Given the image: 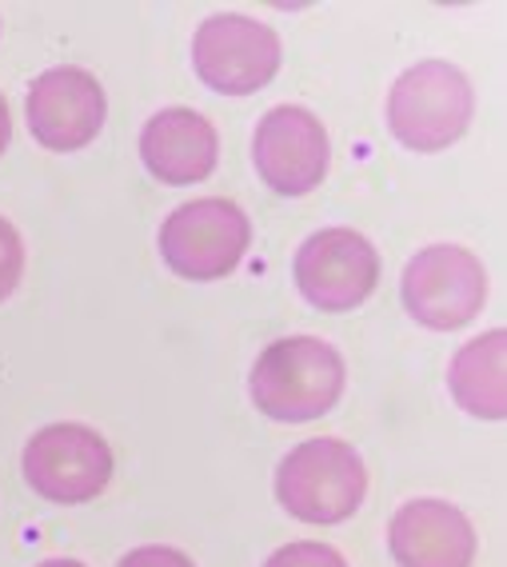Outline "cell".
<instances>
[{
	"label": "cell",
	"instance_id": "obj_7",
	"mask_svg": "<svg viewBox=\"0 0 507 567\" xmlns=\"http://www.w3.org/2000/svg\"><path fill=\"white\" fill-rule=\"evenodd\" d=\"M280 37L265 21L216 12L193 37V69L220 96H252L280 72Z\"/></svg>",
	"mask_w": 507,
	"mask_h": 567
},
{
	"label": "cell",
	"instance_id": "obj_10",
	"mask_svg": "<svg viewBox=\"0 0 507 567\" xmlns=\"http://www.w3.org/2000/svg\"><path fill=\"white\" fill-rule=\"evenodd\" d=\"M108 96L101 81L89 69L61 64L32 81L24 96V121L32 141L44 144L49 153H81L104 128Z\"/></svg>",
	"mask_w": 507,
	"mask_h": 567
},
{
	"label": "cell",
	"instance_id": "obj_6",
	"mask_svg": "<svg viewBox=\"0 0 507 567\" xmlns=\"http://www.w3.org/2000/svg\"><path fill=\"white\" fill-rule=\"evenodd\" d=\"M21 467L49 504H89L112 480V447L89 424H49L24 444Z\"/></svg>",
	"mask_w": 507,
	"mask_h": 567
},
{
	"label": "cell",
	"instance_id": "obj_12",
	"mask_svg": "<svg viewBox=\"0 0 507 567\" xmlns=\"http://www.w3.org/2000/svg\"><path fill=\"white\" fill-rule=\"evenodd\" d=\"M141 161L161 184H200L220 161V136L196 109H164L144 124Z\"/></svg>",
	"mask_w": 507,
	"mask_h": 567
},
{
	"label": "cell",
	"instance_id": "obj_9",
	"mask_svg": "<svg viewBox=\"0 0 507 567\" xmlns=\"http://www.w3.org/2000/svg\"><path fill=\"white\" fill-rule=\"evenodd\" d=\"M252 161L260 181L276 196H308L324 184L332 144H328V132L315 112L300 109V104H276L256 124Z\"/></svg>",
	"mask_w": 507,
	"mask_h": 567
},
{
	"label": "cell",
	"instance_id": "obj_8",
	"mask_svg": "<svg viewBox=\"0 0 507 567\" xmlns=\"http://www.w3.org/2000/svg\"><path fill=\"white\" fill-rule=\"evenodd\" d=\"M296 288L320 312H352L380 284V252L355 228H320L292 260Z\"/></svg>",
	"mask_w": 507,
	"mask_h": 567
},
{
	"label": "cell",
	"instance_id": "obj_13",
	"mask_svg": "<svg viewBox=\"0 0 507 567\" xmlns=\"http://www.w3.org/2000/svg\"><path fill=\"white\" fill-rule=\"evenodd\" d=\"M507 332L492 328V332L476 336L472 344H464L447 368V388L452 400L476 420H504L507 415Z\"/></svg>",
	"mask_w": 507,
	"mask_h": 567
},
{
	"label": "cell",
	"instance_id": "obj_18",
	"mask_svg": "<svg viewBox=\"0 0 507 567\" xmlns=\"http://www.w3.org/2000/svg\"><path fill=\"white\" fill-rule=\"evenodd\" d=\"M37 567H84L81 559H44V564H37Z\"/></svg>",
	"mask_w": 507,
	"mask_h": 567
},
{
	"label": "cell",
	"instance_id": "obj_5",
	"mask_svg": "<svg viewBox=\"0 0 507 567\" xmlns=\"http://www.w3.org/2000/svg\"><path fill=\"white\" fill-rule=\"evenodd\" d=\"M400 296L416 324L432 332H456L484 312L487 268L459 244H432L407 260Z\"/></svg>",
	"mask_w": 507,
	"mask_h": 567
},
{
	"label": "cell",
	"instance_id": "obj_3",
	"mask_svg": "<svg viewBox=\"0 0 507 567\" xmlns=\"http://www.w3.org/2000/svg\"><path fill=\"white\" fill-rule=\"evenodd\" d=\"M476 116V92L452 61H420L387 92V128L412 153H444Z\"/></svg>",
	"mask_w": 507,
	"mask_h": 567
},
{
	"label": "cell",
	"instance_id": "obj_15",
	"mask_svg": "<svg viewBox=\"0 0 507 567\" xmlns=\"http://www.w3.org/2000/svg\"><path fill=\"white\" fill-rule=\"evenodd\" d=\"M24 276V244L21 233L12 228V220L0 216V305L17 292V284Z\"/></svg>",
	"mask_w": 507,
	"mask_h": 567
},
{
	"label": "cell",
	"instance_id": "obj_4",
	"mask_svg": "<svg viewBox=\"0 0 507 567\" xmlns=\"http://www.w3.org/2000/svg\"><path fill=\"white\" fill-rule=\"evenodd\" d=\"M252 244V224L240 204L200 196L168 213L161 224V256L180 280L213 284L236 272Z\"/></svg>",
	"mask_w": 507,
	"mask_h": 567
},
{
	"label": "cell",
	"instance_id": "obj_2",
	"mask_svg": "<svg viewBox=\"0 0 507 567\" xmlns=\"http://www.w3.org/2000/svg\"><path fill=\"white\" fill-rule=\"evenodd\" d=\"M368 496V467L352 444L315 436L296 444L276 467V499L288 516L315 527L344 524Z\"/></svg>",
	"mask_w": 507,
	"mask_h": 567
},
{
	"label": "cell",
	"instance_id": "obj_11",
	"mask_svg": "<svg viewBox=\"0 0 507 567\" xmlns=\"http://www.w3.org/2000/svg\"><path fill=\"white\" fill-rule=\"evenodd\" d=\"M476 527L447 499H407L387 524V551L400 567H472Z\"/></svg>",
	"mask_w": 507,
	"mask_h": 567
},
{
	"label": "cell",
	"instance_id": "obj_17",
	"mask_svg": "<svg viewBox=\"0 0 507 567\" xmlns=\"http://www.w3.org/2000/svg\"><path fill=\"white\" fill-rule=\"evenodd\" d=\"M9 141H12V116H9V101L0 96V156H4Z\"/></svg>",
	"mask_w": 507,
	"mask_h": 567
},
{
	"label": "cell",
	"instance_id": "obj_14",
	"mask_svg": "<svg viewBox=\"0 0 507 567\" xmlns=\"http://www.w3.org/2000/svg\"><path fill=\"white\" fill-rule=\"evenodd\" d=\"M265 567H348V559L332 544L320 539H296V544L276 547Z\"/></svg>",
	"mask_w": 507,
	"mask_h": 567
},
{
	"label": "cell",
	"instance_id": "obj_16",
	"mask_svg": "<svg viewBox=\"0 0 507 567\" xmlns=\"http://www.w3.org/2000/svg\"><path fill=\"white\" fill-rule=\"evenodd\" d=\"M116 567H196V564L188 556H184L180 547L144 544V547H133V551H128V556H124Z\"/></svg>",
	"mask_w": 507,
	"mask_h": 567
},
{
	"label": "cell",
	"instance_id": "obj_1",
	"mask_svg": "<svg viewBox=\"0 0 507 567\" xmlns=\"http://www.w3.org/2000/svg\"><path fill=\"white\" fill-rule=\"evenodd\" d=\"M344 355L320 336H284L256 355L248 395L276 424H308L328 415L344 395Z\"/></svg>",
	"mask_w": 507,
	"mask_h": 567
}]
</instances>
